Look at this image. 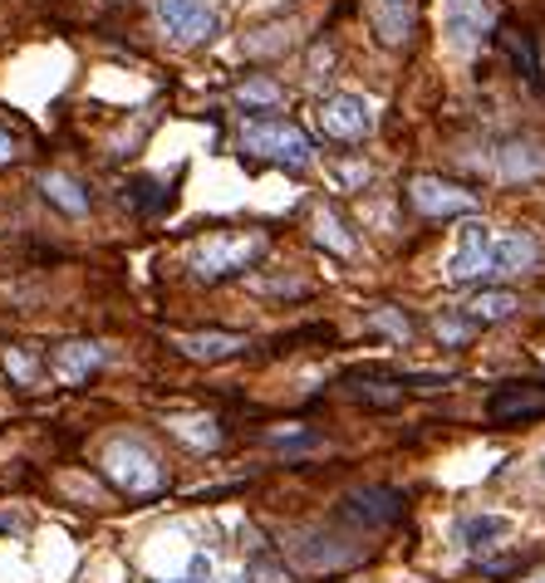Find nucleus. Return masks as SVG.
Returning <instances> with one entry per match:
<instances>
[{
    "mask_svg": "<svg viewBox=\"0 0 545 583\" xmlns=\"http://www.w3.org/2000/svg\"><path fill=\"white\" fill-rule=\"evenodd\" d=\"M266 231H212L207 240H197L187 250V270L207 284H222L232 274H246L251 265L266 256Z\"/></svg>",
    "mask_w": 545,
    "mask_h": 583,
    "instance_id": "nucleus-1",
    "label": "nucleus"
},
{
    "mask_svg": "<svg viewBox=\"0 0 545 583\" xmlns=\"http://www.w3.org/2000/svg\"><path fill=\"white\" fill-rule=\"evenodd\" d=\"M99 466H103V475H109L113 491H123L129 501H148V495L167 491L163 461H157V451L143 437H109Z\"/></svg>",
    "mask_w": 545,
    "mask_h": 583,
    "instance_id": "nucleus-2",
    "label": "nucleus"
},
{
    "mask_svg": "<svg viewBox=\"0 0 545 583\" xmlns=\"http://www.w3.org/2000/svg\"><path fill=\"white\" fill-rule=\"evenodd\" d=\"M236 147L256 162H280V167H310V137L286 119H251L241 123Z\"/></svg>",
    "mask_w": 545,
    "mask_h": 583,
    "instance_id": "nucleus-3",
    "label": "nucleus"
},
{
    "mask_svg": "<svg viewBox=\"0 0 545 583\" xmlns=\"http://www.w3.org/2000/svg\"><path fill=\"white\" fill-rule=\"evenodd\" d=\"M491 246H497V231H491L487 221L467 216L463 231L453 236V256H447V265H443L447 284H467V280L491 274Z\"/></svg>",
    "mask_w": 545,
    "mask_h": 583,
    "instance_id": "nucleus-4",
    "label": "nucleus"
},
{
    "mask_svg": "<svg viewBox=\"0 0 545 583\" xmlns=\"http://www.w3.org/2000/svg\"><path fill=\"white\" fill-rule=\"evenodd\" d=\"M408 201H413V211H423V216H433V221L477 216V197L457 182H443V177H413V182H408Z\"/></svg>",
    "mask_w": 545,
    "mask_h": 583,
    "instance_id": "nucleus-5",
    "label": "nucleus"
},
{
    "mask_svg": "<svg viewBox=\"0 0 545 583\" xmlns=\"http://www.w3.org/2000/svg\"><path fill=\"white\" fill-rule=\"evenodd\" d=\"M314 123L324 128V137H340V143H359V137L374 133V113L359 93H330V99H320Z\"/></svg>",
    "mask_w": 545,
    "mask_h": 583,
    "instance_id": "nucleus-6",
    "label": "nucleus"
},
{
    "mask_svg": "<svg viewBox=\"0 0 545 583\" xmlns=\"http://www.w3.org/2000/svg\"><path fill=\"white\" fill-rule=\"evenodd\" d=\"M334 515L359 525V529H389L393 519L403 515V491H393V485H369V491L344 495Z\"/></svg>",
    "mask_w": 545,
    "mask_h": 583,
    "instance_id": "nucleus-7",
    "label": "nucleus"
},
{
    "mask_svg": "<svg viewBox=\"0 0 545 583\" xmlns=\"http://www.w3.org/2000/svg\"><path fill=\"white\" fill-rule=\"evenodd\" d=\"M163 30L177 40V45H202V40L216 35V15L207 0H153Z\"/></svg>",
    "mask_w": 545,
    "mask_h": 583,
    "instance_id": "nucleus-8",
    "label": "nucleus"
},
{
    "mask_svg": "<svg viewBox=\"0 0 545 583\" xmlns=\"http://www.w3.org/2000/svg\"><path fill=\"white\" fill-rule=\"evenodd\" d=\"M545 246L536 240V231H497V246H491V274L497 280H516V274L541 270Z\"/></svg>",
    "mask_w": 545,
    "mask_h": 583,
    "instance_id": "nucleus-9",
    "label": "nucleus"
},
{
    "mask_svg": "<svg viewBox=\"0 0 545 583\" xmlns=\"http://www.w3.org/2000/svg\"><path fill=\"white\" fill-rule=\"evenodd\" d=\"M443 30H447V45L471 55L491 30V5L487 0H443Z\"/></svg>",
    "mask_w": 545,
    "mask_h": 583,
    "instance_id": "nucleus-10",
    "label": "nucleus"
},
{
    "mask_svg": "<svg viewBox=\"0 0 545 583\" xmlns=\"http://www.w3.org/2000/svg\"><path fill=\"white\" fill-rule=\"evenodd\" d=\"M491 172H497V182H536L545 177V143L541 137H511L491 153Z\"/></svg>",
    "mask_w": 545,
    "mask_h": 583,
    "instance_id": "nucleus-11",
    "label": "nucleus"
},
{
    "mask_svg": "<svg viewBox=\"0 0 545 583\" xmlns=\"http://www.w3.org/2000/svg\"><path fill=\"white\" fill-rule=\"evenodd\" d=\"M487 417L497 427H516V422H536L545 417V388L536 383H507L487 397Z\"/></svg>",
    "mask_w": 545,
    "mask_h": 583,
    "instance_id": "nucleus-12",
    "label": "nucleus"
},
{
    "mask_svg": "<svg viewBox=\"0 0 545 583\" xmlns=\"http://www.w3.org/2000/svg\"><path fill=\"white\" fill-rule=\"evenodd\" d=\"M167 344L182 358H192V363H222V358L246 354V334H232V328H207V334H182V328H173Z\"/></svg>",
    "mask_w": 545,
    "mask_h": 583,
    "instance_id": "nucleus-13",
    "label": "nucleus"
},
{
    "mask_svg": "<svg viewBox=\"0 0 545 583\" xmlns=\"http://www.w3.org/2000/svg\"><path fill=\"white\" fill-rule=\"evenodd\" d=\"M99 363H103V348L89 344V338H69V344H59L55 354H49V373H55L65 388L89 383V373Z\"/></svg>",
    "mask_w": 545,
    "mask_h": 583,
    "instance_id": "nucleus-14",
    "label": "nucleus"
},
{
    "mask_svg": "<svg viewBox=\"0 0 545 583\" xmlns=\"http://www.w3.org/2000/svg\"><path fill=\"white\" fill-rule=\"evenodd\" d=\"M369 20H374V35H379L383 45L403 49L408 40H413V25H418V0H374Z\"/></svg>",
    "mask_w": 545,
    "mask_h": 583,
    "instance_id": "nucleus-15",
    "label": "nucleus"
},
{
    "mask_svg": "<svg viewBox=\"0 0 545 583\" xmlns=\"http://www.w3.org/2000/svg\"><path fill=\"white\" fill-rule=\"evenodd\" d=\"M516 310H521V300L511 290H481V294H471V300L463 304V314L471 324H501V319H511Z\"/></svg>",
    "mask_w": 545,
    "mask_h": 583,
    "instance_id": "nucleus-16",
    "label": "nucleus"
},
{
    "mask_svg": "<svg viewBox=\"0 0 545 583\" xmlns=\"http://www.w3.org/2000/svg\"><path fill=\"white\" fill-rule=\"evenodd\" d=\"M511 535V519L507 515H467L463 525H457V539H463V549H491L497 539Z\"/></svg>",
    "mask_w": 545,
    "mask_h": 583,
    "instance_id": "nucleus-17",
    "label": "nucleus"
},
{
    "mask_svg": "<svg viewBox=\"0 0 545 583\" xmlns=\"http://www.w3.org/2000/svg\"><path fill=\"white\" fill-rule=\"evenodd\" d=\"M40 192L55 201L59 211H69V216H84V211H89V192H84L75 177H65V172H45V177H40Z\"/></svg>",
    "mask_w": 545,
    "mask_h": 583,
    "instance_id": "nucleus-18",
    "label": "nucleus"
},
{
    "mask_svg": "<svg viewBox=\"0 0 545 583\" xmlns=\"http://www.w3.org/2000/svg\"><path fill=\"white\" fill-rule=\"evenodd\" d=\"M314 240H320V246H330V250H340V256H354V250H359V240L349 236V226L340 221V211H334V206L314 211Z\"/></svg>",
    "mask_w": 545,
    "mask_h": 583,
    "instance_id": "nucleus-19",
    "label": "nucleus"
},
{
    "mask_svg": "<svg viewBox=\"0 0 545 583\" xmlns=\"http://www.w3.org/2000/svg\"><path fill=\"white\" fill-rule=\"evenodd\" d=\"M167 427H173V437H182L187 447H216V441H222L212 417H173Z\"/></svg>",
    "mask_w": 545,
    "mask_h": 583,
    "instance_id": "nucleus-20",
    "label": "nucleus"
},
{
    "mask_svg": "<svg viewBox=\"0 0 545 583\" xmlns=\"http://www.w3.org/2000/svg\"><path fill=\"white\" fill-rule=\"evenodd\" d=\"M280 99H286V93H280L276 79H246V83L236 89V103H241V109H276Z\"/></svg>",
    "mask_w": 545,
    "mask_h": 583,
    "instance_id": "nucleus-21",
    "label": "nucleus"
},
{
    "mask_svg": "<svg viewBox=\"0 0 545 583\" xmlns=\"http://www.w3.org/2000/svg\"><path fill=\"white\" fill-rule=\"evenodd\" d=\"M0 363H5V373L15 378V388H35L40 383V363H35V354H30V348H5V354H0Z\"/></svg>",
    "mask_w": 545,
    "mask_h": 583,
    "instance_id": "nucleus-22",
    "label": "nucleus"
},
{
    "mask_svg": "<svg viewBox=\"0 0 545 583\" xmlns=\"http://www.w3.org/2000/svg\"><path fill=\"white\" fill-rule=\"evenodd\" d=\"M481 324H471L467 314H437L433 319V334H437V344L443 348H457V344H467L471 334H477Z\"/></svg>",
    "mask_w": 545,
    "mask_h": 583,
    "instance_id": "nucleus-23",
    "label": "nucleus"
},
{
    "mask_svg": "<svg viewBox=\"0 0 545 583\" xmlns=\"http://www.w3.org/2000/svg\"><path fill=\"white\" fill-rule=\"evenodd\" d=\"M369 328L389 334L393 344H408V338H413V324H408V314H403V310H393V304H379V310L369 314Z\"/></svg>",
    "mask_w": 545,
    "mask_h": 583,
    "instance_id": "nucleus-24",
    "label": "nucleus"
},
{
    "mask_svg": "<svg viewBox=\"0 0 545 583\" xmlns=\"http://www.w3.org/2000/svg\"><path fill=\"white\" fill-rule=\"evenodd\" d=\"M507 49H511V59H516L521 69H526V79H531V83H541L536 55H531V40H526V35H516V30H507Z\"/></svg>",
    "mask_w": 545,
    "mask_h": 583,
    "instance_id": "nucleus-25",
    "label": "nucleus"
},
{
    "mask_svg": "<svg viewBox=\"0 0 545 583\" xmlns=\"http://www.w3.org/2000/svg\"><path fill=\"white\" fill-rule=\"evenodd\" d=\"M187 583H212V559L197 554V559H192V574H187Z\"/></svg>",
    "mask_w": 545,
    "mask_h": 583,
    "instance_id": "nucleus-26",
    "label": "nucleus"
},
{
    "mask_svg": "<svg viewBox=\"0 0 545 583\" xmlns=\"http://www.w3.org/2000/svg\"><path fill=\"white\" fill-rule=\"evenodd\" d=\"M10 157H15V137L0 128V162H10Z\"/></svg>",
    "mask_w": 545,
    "mask_h": 583,
    "instance_id": "nucleus-27",
    "label": "nucleus"
},
{
    "mask_svg": "<svg viewBox=\"0 0 545 583\" xmlns=\"http://www.w3.org/2000/svg\"><path fill=\"white\" fill-rule=\"evenodd\" d=\"M5 529H15V519H0V535H5Z\"/></svg>",
    "mask_w": 545,
    "mask_h": 583,
    "instance_id": "nucleus-28",
    "label": "nucleus"
},
{
    "mask_svg": "<svg viewBox=\"0 0 545 583\" xmlns=\"http://www.w3.org/2000/svg\"><path fill=\"white\" fill-rule=\"evenodd\" d=\"M232 583H251V579H232Z\"/></svg>",
    "mask_w": 545,
    "mask_h": 583,
    "instance_id": "nucleus-29",
    "label": "nucleus"
},
{
    "mask_svg": "<svg viewBox=\"0 0 545 583\" xmlns=\"http://www.w3.org/2000/svg\"><path fill=\"white\" fill-rule=\"evenodd\" d=\"M536 583H545V579H536Z\"/></svg>",
    "mask_w": 545,
    "mask_h": 583,
    "instance_id": "nucleus-30",
    "label": "nucleus"
}]
</instances>
